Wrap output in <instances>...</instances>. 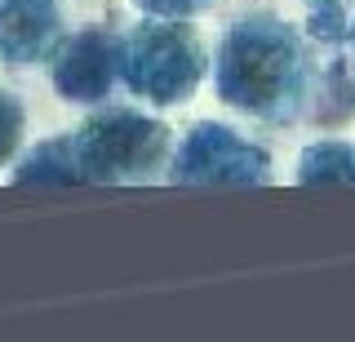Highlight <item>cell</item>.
<instances>
[{
  "label": "cell",
  "instance_id": "3",
  "mask_svg": "<svg viewBox=\"0 0 355 342\" xmlns=\"http://www.w3.org/2000/svg\"><path fill=\"white\" fill-rule=\"evenodd\" d=\"M178 125L164 112L133 103V98H111L103 107L80 112L67 138L80 169V182L94 187H142L160 182L169 169Z\"/></svg>",
  "mask_w": 355,
  "mask_h": 342
},
{
  "label": "cell",
  "instance_id": "6",
  "mask_svg": "<svg viewBox=\"0 0 355 342\" xmlns=\"http://www.w3.org/2000/svg\"><path fill=\"white\" fill-rule=\"evenodd\" d=\"M71 27V0H0V71H44Z\"/></svg>",
  "mask_w": 355,
  "mask_h": 342
},
{
  "label": "cell",
  "instance_id": "7",
  "mask_svg": "<svg viewBox=\"0 0 355 342\" xmlns=\"http://www.w3.org/2000/svg\"><path fill=\"white\" fill-rule=\"evenodd\" d=\"M288 182L297 187H355V138L311 134L288 160Z\"/></svg>",
  "mask_w": 355,
  "mask_h": 342
},
{
  "label": "cell",
  "instance_id": "10",
  "mask_svg": "<svg viewBox=\"0 0 355 342\" xmlns=\"http://www.w3.org/2000/svg\"><path fill=\"white\" fill-rule=\"evenodd\" d=\"M125 5L142 18H196V23H205L227 0H125Z\"/></svg>",
  "mask_w": 355,
  "mask_h": 342
},
{
  "label": "cell",
  "instance_id": "8",
  "mask_svg": "<svg viewBox=\"0 0 355 342\" xmlns=\"http://www.w3.org/2000/svg\"><path fill=\"white\" fill-rule=\"evenodd\" d=\"M5 178L18 182V187H76V182H80V169H76L67 129H62V134L31 138L27 151L14 160V169H9Z\"/></svg>",
  "mask_w": 355,
  "mask_h": 342
},
{
  "label": "cell",
  "instance_id": "2",
  "mask_svg": "<svg viewBox=\"0 0 355 342\" xmlns=\"http://www.w3.org/2000/svg\"><path fill=\"white\" fill-rule=\"evenodd\" d=\"M209 89V31L196 18H142L120 27V94L151 112H187Z\"/></svg>",
  "mask_w": 355,
  "mask_h": 342
},
{
  "label": "cell",
  "instance_id": "4",
  "mask_svg": "<svg viewBox=\"0 0 355 342\" xmlns=\"http://www.w3.org/2000/svg\"><path fill=\"white\" fill-rule=\"evenodd\" d=\"M280 160L262 129L236 116H205L173 134L164 182L178 187H262L275 182Z\"/></svg>",
  "mask_w": 355,
  "mask_h": 342
},
{
  "label": "cell",
  "instance_id": "12",
  "mask_svg": "<svg viewBox=\"0 0 355 342\" xmlns=\"http://www.w3.org/2000/svg\"><path fill=\"white\" fill-rule=\"evenodd\" d=\"M249 5H253V0H249Z\"/></svg>",
  "mask_w": 355,
  "mask_h": 342
},
{
  "label": "cell",
  "instance_id": "9",
  "mask_svg": "<svg viewBox=\"0 0 355 342\" xmlns=\"http://www.w3.org/2000/svg\"><path fill=\"white\" fill-rule=\"evenodd\" d=\"M27 142H31V103L22 98V89L0 80V173L14 169Z\"/></svg>",
  "mask_w": 355,
  "mask_h": 342
},
{
  "label": "cell",
  "instance_id": "1",
  "mask_svg": "<svg viewBox=\"0 0 355 342\" xmlns=\"http://www.w3.org/2000/svg\"><path fill=\"white\" fill-rule=\"evenodd\" d=\"M329 58L302 18L253 0L209 36V94L227 116L262 134L302 129L320 116Z\"/></svg>",
  "mask_w": 355,
  "mask_h": 342
},
{
  "label": "cell",
  "instance_id": "5",
  "mask_svg": "<svg viewBox=\"0 0 355 342\" xmlns=\"http://www.w3.org/2000/svg\"><path fill=\"white\" fill-rule=\"evenodd\" d=\"M44 85L67 112H89L120 94V27L80 23L62 36L53 58L44 62Z\"/></svg>",
  "mask_w": 355,
  "mask_h": 342
},
{
  "label": "cell",
  "instance_id": "11",
  "mask_svg": "<svg viewBox=\"0 0 355 342\" xmlns=\"http://www.w3.org/2000/svg\"><path fill=\"white\" fill-rule=\"evenodd\" d=\"M338 53L355 67V5H351V14H347V31H342V49Z\"/></svg>",
  "mask_w": 355,
  "mask_h": 342
}]
</instances>
